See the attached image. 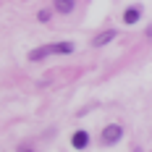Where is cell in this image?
<instances>
[{
  "label": "cell",
  "mask_w": 152,
  "mask_h": 152,
  "mask_svg": "<svg viewBox=\"0 0 152 152\" xmlns=\"http://www.w3.org/2000/svg\"><path fill=\"white\" fill-rule=\"evenodd\" d=\"M121 137H123V129L118 123H107L105 129H102V142H105V144H115Z\"/></svg>",
  "instance_id": "6da1fadb"
},
{
  "label": "cell",
  "mask_w": 152,
  "mask_h": 152,
  "mask_svg": "<svg viewBox=\"0 0 152 152\" xmlns=\"http://www.w3.org/2000/svg\"><path fill=\"white\" fill-rule=\"evenodd\" d=\"M115 34H118L115 29H107V31H102L100 37H94V39H92V45H94V47H102V45H107V42H113V39H115Z\"/></svg>",
  "instance_id": "7a4b0ae2"
},
{
  "label": "cell",
  "mask_w": 152,
  "mask_h": 152,
  "mask_svg": "<svg viewBox=\"0 0 152 152\" xmlns=\"http://www.w3.org/2000/svg\"><path fill=\"white\" fill-rule=\"evenodd\" d=\"M71 144H74L76 150H84V147L89 144V134H87V131H76L74 137H71Z\"/></svg>",
  "instance_id": "3957f363"
},
{
  "label": "cell",
  "mask_w": 152,
  "mask_h": 152,
  "mask_svg": "<svg viewBox=\"0 0 152 152\" xmlns=\"http://www.w3.org/2000/svg\"><path fill=\"white\" fill-rule=\"evenodd\" d=\"M47 55H53V45H45V47H37V50H31L29 53V61H42Z\"/></svg>",
  "instance_id": "277c9868"
},
{
  "label": "cell",
  "mask_w": 152,
  "mask_h": 152,
  "mask_svg": "<svg viewBox=\"0 0 152 152\" xmlns=\"http://www.w3.org/2000/svg\"><path fill=\"white\" fill-rule=\"evenodd\" d=\"M142 11H139L137 5H131V8H126V13H123V24H137Z\"/></svg>",
  "instance_id": "5b68a950"
},
{
  "label": "cell",
  "mask_w": 152,
  "mask_h": 152,
  "mask_svg": "<svg viewBox=\"0 0 152 152\" xmlns=\"http://www.w3.org/2000/svg\"><path fill=\"white\" fill-rule=\"evenodd\" d=\"M58 13H74V0H55Z\"/></svg>",
  "instance_id": "8992f818"
},
{
  "label": "cell",
  "mask_w": 152,
  "mask_h": 152,
  "mask_svg": "<svg viewBox=\"0 0 152 152\" xmlns=\"http://www.w3.org/2000/svg\"><path fill=\"white\" fill-rule=\"evenodd\" d=\"M37 18H39L42 24H45V21H50V11H39V16H37Z\"/></svg>",
  "instance_id": "52a82bcc"
},
{
  "label": "cell",
  "mask_w": 152,
  "mask_h": 152,
  "mask_svg": "<svg viewBox=\"0 0 152 152\" xmlns=\"http://www.w3.org/2000/svg\"><path fill=\"white\" fill-rule=\"evenodd\" d=\"M18 152H34L31 147H18Z\"/></svg>",
  "instance_id": "ba28073f"
},
{
  "label": "cell",
  "mask_w": 152,
  "mask_h": 152,
  "mask_svg": "<svg viewBox=\"0 0 152 152\" xmlns=\"http://www.w3.org/2000/svg\"><path fill=\"white\" fill-rule=\"evenodd\" d=\"M137 152H139V150H137Z\"/></svg>",
  "instance_id": "9c48e42d"
}]
</instances>
